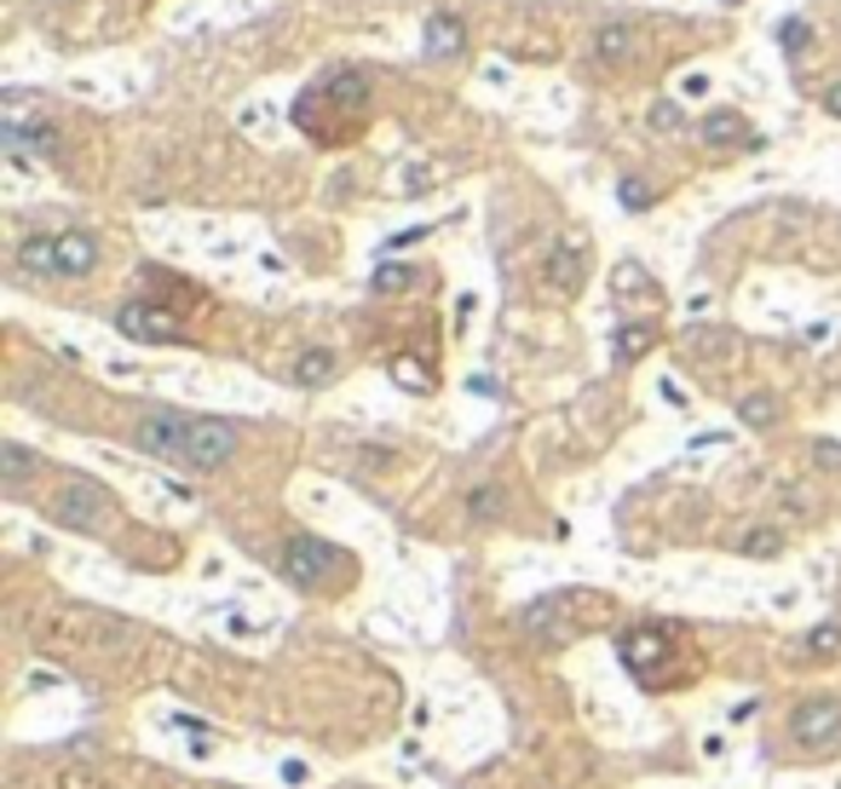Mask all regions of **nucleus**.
<instances>
[{
    "mask_svg": "<svg viewBox=\"0 0 841 789\" xmlns=\"http://www.w3.org/2000/svg\"><path fill=\"white\" fill-rule=\"evenodd\" d=\"M750 127H744V116L737 110H715V116H703V144H737Z\"/></svg>",
    "mask_w": 841,
    "mask_h": 789,
    "instance_id": "ddd939ff",
    "label": "nucleus"
},
{
    "mask_svg": "<svg viewBox=\"0 0 841 789\" xmlns=\"http://www.w3.org/2000/svg\"><path fill=\"white\" fill-rule=\"evenodd\" d=\"M737 421H744V426H773V421H778V398H773V392L737 398Z\"/></svg>",
    "mask_w": 841,
    "mask_h": 789,
    "instance_id": "2eb2a0df",
    "label": "nucleus"
},
{
    "mask_svg": "<svg viewBox=\"0 0 841 789\" xmlns=\"http://www.w3.org/2000/svg\"><path fill=\"white\" fill-rule=\"evenodd\" d=\"M646 346H651V328H623V335H617V358L628 364V358H640Z\"/></svg>",
    "mask_w": 841,
    "mask_h": 789,
    "instance_id": "aec40b11",
    "label": "nucleus"
},
{
    "mask_svg": "<svg viewBox=\"0 0 841 789\" xmlns=\"http://www.w3.org/2000/svg\"><path fill=\"white\" fill-rule=\"evenodd\" d=\"M812 462H819V467H841V444L819 439V444H812Z\"/></svg>",
    "mask_w": 841,
    "mask_h": 789,
    "instance_id": "393cba45",
    "label": "nucleus"
},
{
    "mask_svg": "<svg viewBox=\"0 0 841 789\" xmlns=\"http://www.w3.org/2000/svg\"><path fill=\"white\" fill-rule=\"evenodd\" d=\"M410 283H416L410 266H380V271H375V289H380V294H398V289H410Z\"/></svg>",
    "mask_w": 841,
    "mask_h": 789,
    "instance_id": "6ab92c4d",
    "label": "nucleus"
},
{
    "mask_svg": "<svg viewBox=\"0 0 841 789\" xmlns=\"http://www.w3.org/2000/svg\"><path fill=\"white\" fill-rule=\"evenodd\" d=\"M801 749H841V703L835 698H807L796 715H789Z\"/></svg>",
    "mask_w": 841,
    "mask_h": 789,
    "instance_id": "20e7f679",
    "label": "nucleus"
},
{
    "mask_svg": "<svg viewBox=\"0 0 841 789\" xmlns=\"http://www.w3.org/2000/svg\"><path fill=\"white\" fill-rule=\"evenodd\" d=\"M582 253H589V248H582V237H565V242L548 253V283H553L559 294H576V289H582V271H589V260H582Z\"/></svg>",
    "mask_w": 841,
    "mask_h": 789,
    "instance_id": "0eeeda50",
    "label": "nucleus"
},
{
    "mask_svg": "<svg viewBox=\"0 0 841 789\" xmlns=\"http://www.w3.org/2000/svg\"><path fill=\"white\" fill-rule=\"evenodd\" d=\"M392 380L403 392H432V369L416 364V358H392Z\"/></svg>",
    "mask_w": 841,
    "mask_h": 789,
    "instance_id": "f3484780",
    "label": "nucleus"
},
{
    "mask_svg": "<svg viewBox=\"0 0 841 789\" xmlns=\"http://www.w3.org/2000/svg\"><path fill=\"white\" fill-rule=\"evenodd\" d=\"M467 507H473V519H490V514H502V496L496 490H478Z\"/></svg>",
    "mask_w": 841,
    "mask_h": 789,
    "instance_id": "b1692460",
    "label": "nucleus"
},
{
    "mask_svg": "<svg viewBox=\"0 0 841 789\" xmlns=\"http://www.w3.org/2000/svg\"><path fill=\"white\" fill-rule=\"evenodd\" d=\"M651 127H657V133H680V110L669 105V98H662V105H651Z\"/></svg>",
    "mask_w": 841,
    "mask_h": 789,
    "instance_id": "4be33fe9",
    "label": "nucleus"
},
{
    "mask_svg": "<svg viewBox=\"0 0 841 789\" xmlns=\"http://www.w3.org/2000/svg\"><path fill=\"white\" fill-rule=\"evenodd\" d=\"M294 380H300V387H323V380H335V352H323V346L300 352V364H294Z\"/></svg>",
    "mask_w": 841,
    "mask_h": 789,
    "instance_id": "f8f14e48",
    "label": "nucleus"
},
{
    "mask_svg": "<svg viewBox=\"0 0 841 789\" xmlns=\"http://www.w3.org/2000/svg\"><path fill=\"white\" fill-rule=\"evenodd\" d=\"M58 789H98V778H87V772H58Z\"/></svg>",
    "mask_w": 841,
    "mask_h": 789,
    "instance_id": "a878e982",
    "label": "nucleus"
},
{
    "mask_svg": "<svg viewBox=\"0 0 841 789\" xmlns=\"http://www.w3.org/2000/svg\"><path fill=\"white\" fill-rule=\"evenodd\" d=\"M328 565H341V548H328L317 537H289V548H283V576L294 582V588H317V582L328 576Z\"/></svg>",
    "mask_w": 841,
    "mask_h": 789,
    "instance_id": "39448f33",
    "label": "nucleus"
},
{
    "mask_svg": "<svg viewBox=\"0 0 841 789\" xmlns=\"http://www.w3.org/2000/svg\"><path fill=\"white\" fill-rule=\"evenodd\" d=\"M191 421L196 415H173V410H157L133 426V444L144 455H162V462H180L185 467V450H191Z\"/></svg>",
    "mask_w": 841,
    "mask_h": 789,
    "instance_id": "f03ea898",
    "label": "nucleus"
},
{
    "mask_svg": "<svg viewBox=\"0 0 841 789\" xmlns=\"http://www.w3.org/2000/svg\"><path fill=\"white\" fill-rule=\"evenodd\" d=\"M807 651L812 657H835L841 651V623H819V628H812L807 634Z\"/></svg>",
    "mask_w": 841,
    "mask_h": 789,
    "instance_id": "a211bd4d",
    "label": "nucleus"
},
{
    "mask_svg": "<svg viewBox=\"0 0 841 789\" xmlns=\"http://www.w3.org/2000/svg\"><path fill=\"white\" fill-rule=\"evenodd\" d=\"M623 208H651V185H640V180H623Z\"/></svg>",
    "mask_w": 841,
    "mask_h": 789,
    "instance_id": "5701e85b",
    "label": "nucleus"
},
{
    "mask_svg": "<svg viewBox=\"0 0 841 789\" xmlns=\"http://www.w3.org/2000/svg\"><path fill=\"white\" fill-rule=\"evenodd\" d=\"M18 266L35 277H58V237H30L18 248Z\"/></svg>",
    "mask_w": 841,
    "mask_h": 789,
    "instance_id": "9b49d317",
    "label": "nucleus"
},
{
    "mask_svg": "<svg viewBox=\"0 0 841 789\" xmlns=\"http://www.w3.org/2000/svg\"><path fill=\"white\" fill-rule=\"evenodd\" d=\"M116 328L121 335H133V341H157V346H168V341H185V323L173 317V312H162V305H121L116 312Z\"/></svg>",
    "mask_w": 841,
    "mask_h": 789,
    "instance_id": "423d86ee",
    "label": "nucleus"
},
{
    "mask_svg": "<svg viewBox=\"0 0 841 789\" xmlns=\"http://www.w3.org/2000/svg\"><path fill=\"white\" fill-rule=\"evenodd\" d=\"M0 473H7V490H18L23 478L35 473V455L23 450V444H0Z\"/></svg>",
    "mask_w": 841,
    "mask_h": 789,
    "instance_id": "dca6fc26",
    "label": "nucleus"
},
{
    "mask_svg": "<svg viewBox=\"0 0 841 789\" xmlns=\"http://www.w3.org/2000/svg\"><path fill=\"white\" fill-rule=\"evenodd\" d=\"M462 46H467L462 18H450V12L427 18V58H462Z\"/></svg>",
    "mask_w": 841,
    "mask_h": 789,
    "instance_id": "1a4fd4ad",
    "label": "nucleus"
},
{
    "mask_svg": "<svg viewBox=\"0 0 841 789\" xmlns=\"http://www.w3.org/2000/svg\"><path fill=\"white\" fill-rule=\"evenodd\" d=\"M824 110H830V116H841V82H830V87H824Z\"/></svg>",
    "mask_w": 841,
    "mask_h": 789,
    "instance_id": "bb28decb",
    "label": "nucleus"
},
{
    "mask_svg": "<svg viewBox=\"0 0 841 789\" xmlns=\"http://www.w3.org/2000/svg\"><path fill=\"white\" fill-rule=\"evenodd\" d=\"M53 519L69 530H105L110 525V490L93 485V478H69L53 501Z\"/></svg>",
    "mask_w": 841,
    "mask_h": 789,
    "instance_id": "f257e3e1",
    "label": "nucleus"
},
{
    "mask_svg": "<svg viewBox=\"0 0 841 789\" xmlns=\"http://www.w3.org/2000/svg\"><path fill=\"white\" fill-rule=\"evenodd\" d=\"M98 266V242L87 231H64L58 237V277H87Z\"/></svg>",
    "mask_w": 841,
    "mask_h": 789,
    "instance_id": "9d476101",
    "label": "nucleus"
},
{
    "mask_svg": "<svg viewBox=\"0 0 841 789\" xmlns=\"http://www.w3.org/2000/svg\"><path fill=\"white\" fill-rule=\"evenodd\" d=\"M778 41H784V53H801V46H807V23H801V18L778 23Z\"/></svg>",
    "mask_w": 841,
    "mask_h": 789,
    "instance_id": "412c9836",
    "label": "nucleus"
},
{
    "mask_svg": "<svg viewBox=\"0 0 841 789\" xmlns=\"http://www.w3.org/2000/svg\"><path fill=\"white\" fill-rule=\"evenodd\" d=\"M634 46H640V30H634V23H600L594 30V58L600 64H628Z\"/></svg>",
    "mask_w": 841,
    "mask_h": 789,
    "instance_id": "6e6552de",
    "label": "nucleus"
},
{
    "mask_svg": "<svg viewBox=\"0 0 841 789\" xmlns=\"http://www.w3.org/2000/svg\"><path fill=\"white\" fill-rule=\"evenodd\" d=\"M737 553H750V559H778V553H784V530L755 525V530H744V537H737Z\"/></svg>",
    "mask_w": 841,
    "mask_h": 789,
    "instance_id": "4468645a",
    "label": "nucleus"
},
{
    "mask_svg": "<svg viewBox=\"0 0 841 789\" xmlns=\"http://www.w3.org/2000/svg\"><path fill=\"white\" fill-rule=\"evenodd\" d=\"M231 450H237V426L231 421H219V415H196L191 421V450H185V467L196 473H214L231 462Z\"/></svg>",
    "mask_w": 841,
    "mask_h": 789,
    "instance_id": "7ed1b4c3",
    "label": "nucleus"
}]
</instances>
